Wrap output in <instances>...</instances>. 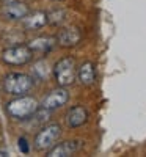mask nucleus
<instances>
[{
	"label": "nucleus",
	"instance_id": "obj_12",
	"mask_svg": "<svg viewBox=\"0 0 146 157\" xmlns=\"http://www.w3.org/2000/svg\"><path fill=\"white\" fill-rule=\"evenodd\" d=\"M55 44H57V39L54 36H39V38L32 39L27 46L32 49L33 54L35 52H38V54H47V52H50L55 47Z\"/></svg>",
	"mask_w": 146,
	"mask_h": 157
},
{
	"label": "nucleus",
	"instance_id": "obj_3",
	"mask_svg": "<svg viewBox=\"0 0 146 157\" xmlns=\"http://www.w3.org/2000/svg\"><path fill=\"white\" fill-rule=\"evenodd\" d=\"M54 77H55V82L58 83V86H69L74 83L75 80V61L71 57H64L61 60H58L55 63L54 69Z\"/></svg>",
	"mask_w": 146,
	"mask_h": 157
},
{
	"label": "nucleus",
	"instance_id": "obj_6",
	"mask_svg": "<svg viewBox=\"0 0 146 157\" xmlns=\"http://www.w3.org/2000/svg\"><path fill=\"white\" fill-rule=\"evenodd\" d=\"M68 101H69V93H68V90H66V86H58L57 90H52L43 99L39 107L43 110L52 112V110H57V109L63 107Z\"/></svg>",
	"mask_w": 146,
	"mask_h": 157
},
{
	"label": "nucleus",
	"instance_id": "obj_13",
	"mask_svg": "<svg viewBox=\"0 0 146 157\" xmlns=\"http://www.w3.org/2000/svg\"><path fill=\"white\" fill-rule=\"evenodd\" d=\"M75 77L79 78V82H80L82 85H85V86L93 85L94 80H96V68H94V64H93L91 61L82 63L80 68H79L77 72H75Z\"/></svg>",
	"mask_w": 146,
	"mask_h": 157
},
{
	"label": "nucleus",
	"instance_id": "obj_10",
	"mask_svg": "<svg viewBox=\"0 0 146 157\" xmlns=\"http://www.w3.org/2000/svg\"><path fill=\"white\" fill-rule=\"evenodd\" d=\"M86 121H88V112L82 105H74L68 110V113H66V123H68V126L72 127V129L83 126Z\"/></svg>",
	"mask_w": 146,
	"mask_h": 157
},
{
	"label": "nucleus",
	"instance_id": "obj_14",
	"mask_svg": "<svg viewBox=\"0 0 146 157\" xmlns=\"http://www.w3.org/2000/svg\"><path fill=\"white\" fill-rule=\"evenodd\" d=\"M35 72L41 77V78H46L47 77V74H49V69H47V63L44 61V60H41V61H38L36 64H35Z\"/></svg>",
	"mask_w": 146,
	"mask_h": 157
},
{
	"label": "nucleus",
	"instance_id": "obj_8",
	"mask_svg": "<svg viewBox=\"0 0 146 157\" xmlns=\"http://www.w3.org/2000/svg\"><path fill=\"white\" fill-rule=\"evenodd\" d=\"M29 13H30V10H29L27 3L21 2V0H8L3 6V16L11 21L24 19Z\"/></svg>",
	"mask_w": 146,
	"mask_h": 157
},
{
	"label": "nucleus",
	"instance_id": "obj_9",
	"mask_svg": "<svg viewBox=\"0 0 146 157\" xmlns=\"http://www.w3.org/2000/svg\"><path fill=\"white\" fill-rule=\"evenodd\" d=\"M55 39H57V44H60L61 47H74L80 43L82 33L75 27H68V29H61L57 33Z\"/></svg>",
	"mask_w": 146,
	"mask_h": 157
},
{
	"label": "nucleus",
	"instance_id": "obj_1",
	"mask_svg": "<svg viewBox=\"0 0 146 157\" xmlns=\"http://www.w3.org/2000/svg\"><path fill=\"white\" fill-rule=\"evenodd\" d=\"M38 110H39L38 99H35L33 96H27V94L17 96L16 99H13L6 104V113L11 118L19 120V121L29 120Z\"/></svg>",
	"mask_w": 146,
	"mask_h": 157
},
{
	"label": "nucleus",
	"instance_id": "obj_4",
	"mask_svg": "<svg viewBox=\"0 0 146 157\" xmlns=\"http://www.w3.org/2000/svg\"><path fill=\"white\" fill-rule=\"evenodd\" d=\"M61 135V127L57 123H52L49 126H44L35 137V149L38 151H47L58 141Z\"/></svg>",
	"mask_w": 146,
	"mask_h": 157
},
{
	"label": "nucleus",
	"instance_id": "obj_15",
	"mask_svg": "<svg viewBox=\"0 0 146 157\" xmlns=\"http://www.w3.org/2000/svg\"><path fill=\"white\" fill-rule=\"evenodd\" d=\"M19 149H21L24 154H27V152L30 151V148H29V143H27V140H25L24 137H21V138H19Z\"/></svg>",
	"mask_w": 146,
	"mask_h": 157
},
{
	"label": "nucleus",
	"instance_id": "obj_5",
	"mask_svg": "<svg viewBox=\"0 0 146 157\" xmlns=\"http://www.w3.org/2000/svg\"><path fill=\"white\" fill-rule=\"evenodd\" d=\"M32 58H33V52L25 44L13 46V47H8L2 52L3 63L11 64V66H22V64H27L29 61H32Z\"/></svg>",
	"mask_w": 146,
	"mask_h": 157
},
{
	"label": "nucleus",
	"instance_id": "obj_11",
	"mask_svg": "<svg viewBox=\"0 0 146 157\" xmlns=\"http://www.w3.org/2000/svg\"><path fill=\"white\" fill-rule=\"evenodd\" d=\"M24 27L27 30H41L43 27L49 24V19H47V13L46 11H33V13H29L24 19Z\"/></svg>",
	"mask_w": 146,
	"mask_h": 157
},
{
	"label": "nucleus",
	"instance_id": "obj_16",
	"mask_svg": "<svg viewBox=\"0 0 146 157\" xmlns=\"http://www.w3.org/2000/svg\"><path fill=\"white\" fill-rule=\"evenodd\" d=\"M5 155H8V152L3 151V149H0V157H5Z\"/></svg>",
	"mask_w": 146,
	"mask_h": 157
},
{
	"label": "nucleus",
	"instance_id": "obj_2",
	"mask_svg": "<svg viewBox=\"0 0 146 157\" xmlns=\"http://www.w3.org/2000/svg\"><path fill=\"white\" fill-rule=\"evenodd\" d=\"M3 90L11 96H22L32 91L35 82L33 77L24 72H10L3 77Z\"/></svg>",
	"mask_w": 146,
	"mask_h": 157
},
{
	"label": "nucleus",
	"instance_id": "obj_7",
	"mask_svg": "<svg viewBox=\"0 0 146 157\" xmlns=\"http://www.w3.org/2000/svg\"><path fill=\"white\" fill-rule=\"evenodd\" d=\"M82 148V141L77 140H69V141H63V143H55L50 149L46 151L47 157H68L72 155L74 152H77Z\"/></svg>",
	"mask_w": 146,
	"mask_h": 157
}]
</instances>
